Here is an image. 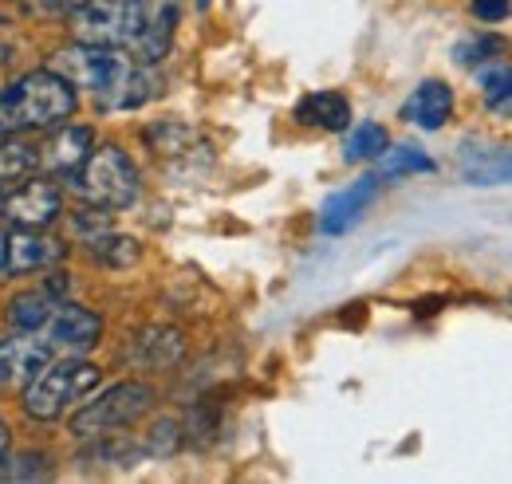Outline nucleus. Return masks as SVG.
I'll return each instance as SVG.
<instances>
[{"instance_id":"obj_1","label":"nucleus","mask_w":512,"mask_h":484,"mask_svg":"<svg viewBox=\"0 0 512 484\" xmlns=\"http://www.w3.org/2000/svg\"><path fill=\"white\" fill-rule=\"evenodd\" d=\"M178 24L182 0H87L67 16L71 40L119 48L138 63L170 56Z\"/></svg>"},{"instance_id":"obj_2","label":"nucleus","mask_w":512,"mask_h":484,"mask_svg":"<svg viewBox=\"0 0 512 484\" xmlns=\"http://www.w3.org/2000/svg\"><path fill=\"white\" fill-rule=\"evenodd\" d=\"M48 67L60 71L75 91H87L99 111H138L162 91L154 63H138L127 52L103 48V44L75 40L60 48Z\"/></svg>"},{"instance_id":"obj_3","label":"nucleus","mask_w":512,"mask_h":484,"mask_svg":"<svg viewBox=\"0 0 512 484\" xmlns=\"http://www.w3.org/2000/svg\"><path fill=\"white\" fill-rule=\"evenodd\" d=\"M79 107V91L60 71L40 67L8 87H0V134H28V130H56Z\"/></svg>"},{"instance_id":"obj_4","label":"nucleus","mask_w":512,"mask_h":484,"mask_svg":"<svg viewBox=\"0 0 512 484\" xmlns=\"http://www.w3.org/2000/svg\"><path fill=\"white\" fill-rule=\"evenodd\" d=\"M103 382V370L87 363L83 355H64L52 359L32 382H24V414L32 422H56L67 410H75L95 386Z\"/></svg>"},{"instance_id":"obj_5","label":"nucleus","mask_w":512,"mask_h":484,"mask_svg":"<svg viewBox=\"0 0 512 484\" xmlns=\"http://www.w3.org/2000/svg\"><path fill=\"white\" fill-rule=\"evenodd\" d=\"M71 193L83 201V205H95V209H130L142 193V182H138V166L130 162V154L123 146L107 142V146H95L91 158L67 178Z\"/></svg>"},{"instance_id":"obj_6","label":"nucleus","mask_w":512,"mask_h":484,"mask_svg":"<svg viewBox=\"0 0 512 484\" xmlns=\"http://www.w3.org/2000/svg\"><path fill=\"white\" fill-rule=\"evenodd\" d=\"M150 410H154V390L146 382H115L99 398L83 402L67 425H71L75 437L95 441V437H115L119 429H127L138 418H146Z\"/></svg>"},{"instance_id":"obj_7","label":"nucleus","mask_w":512,"mask_h":484,"mask_svg":"<svg viewBox=\"0 0 512 484\" xmlns=\"http://www.w3.org/2000/svg\"><path fill=\"white\" fill-rule=\"evenodd\" d=\"M64 213V193L52 178H24L20 185L4 189V221L20 229H48Z\"/></svg>"},{"instance_id":"obj_8","label":"nucleus","mask_w":512,"mask_h":484,"mask_svg":"<svg viewBox=\"0 0 512 484\" xmlns=\"http://www.w3.org/2000/svg\"><path fill=\"white\" fill-rule=\"evenodd\" d=\"M40 335L48 339V347L56 351V359H64V355H87L99 343V335H103V319L91 307L60 303L56 315L40 327Z\"/></svg>"},{"instance_id":"obj_9","label":"nucleus","mask_w":512,"mask_h":484,"mask_svg":"<svg viewBox=\"0 0 512 484\" xmlns=\"http://www.w3.org/2000/svg\"><path fill=\"white\" fill-rule=\"evenodd\" d=\"M52 359L56 351L40 331H12L8 339H0V386L24 390V382H32Z\"/></svg>"},{"instance_id":"obj_10","label":"nucleus","mask_w":512,"mask_h":484,"mask_svg":"<svg viewBox=\"0 0 512 484\" xmlns=\"http://www.w3.org/2000/svg\"><path fill=\"white\" fill-rule=\"evenodd\" d=\"M8 244V276H32V272H48L67 256V244L44 229H20L12 225L4 233Z\"/></svg>"},{"instance_id":"obj_11","label":"nucleus","mask_w":512,"mask_h":484,"mask_svg":"<svg viewBox=\"0 0 512 484\" xmlns=\"http://www.w3.org/2000/svg\"><path fill=\"white\" fill-rule=\"evenodd\" d=\"M95 134L91 126H56V134L48 138V146H40V170L48 178H71L87 158H91Z\"/></svg>"},{"instance_id":"obj_12","label":"nucleus","mask_w":512,"mask_h":484,"mask_svg":"<svg viewBox=\"0 0 512 484\" xmlns=\"http://www.w3.org/2000/svg\"><path fill=\"white\" fill-rule=\"evenodd\" d=\"M379 185H383V178H379V174H367V178L351 182L347 189H339L335 197H327V205H323V217H320L323 233H327V237H339V233H347V229H351V225L363 217V209L375 201Z\"/></svg>"},{"instance_id":"obj_13","label":"nucleus","mask_w":512,"mask_h":484,"mask_svg":"<svg viewBox=\"0 0 512 484\" xmlns=\"http://www.w3.org/2000/svg\"><path fill=\"white\" fill-rule=\"evenodd\" d=\"M453 115V91L442 79H426L414 87V95L402 103V119L422 126V130H442Z\"/></svg>"},{"instance_id":"obj_14","label":"nucleus","mask_w":512,"mask_h":484,"mask_svg":"<svg viewBox=\"0 0 512 484\" xmlns=\"http://www.w3.org/2000/svg\"><path fill=\"white\" fill-rule=\"evenodd\" d=\"M182 351H186L182 331H174V327H150V331L134 335L127 359L134 366H142V370H166V366H174L182 359Z\"/></svg>"},{"instance_id":"obj_15","label":"nucleus","mask_w":512,"mask_h":484,"mask_svg":"<svg viewBox=\"0 0 512 484\" xmlns=\"http://www.w3.org/2000/svg\"><path fill=\"white\" fill-rule=\"evenodd\" d=\"M60 307V296L44 284V288H28V292H16L8 307H4V319L12 331H40Z\"/></svg>"},{"instance_id":"obj_16","label":"nucleus","mask_w":512,"mask_h":484,"mask_svg":"<svg viewBox=\"0 0 512 484\" xmlns=\"http://www.w3.org/2000/svg\"><path fill=\"white\" fill-rule=\"evenodd\" d=\"M296 119L304 122V126H316V130L339 134V130L351 126V103H347L339 91H312V95L300 99Z\"/></svg>"},{"instance_id":"obj_17","label":"nucleus","mask_w":512,"mask_h":484,"mask_svg":"<svg viewBox=\"0 0 512 484\" xmlns=\"http://www.w3.org/2000/svg\"><path fill=\"white\" fill-rule=\"evenodd\" d=\"M40 170V146L24 142L20 134H0V189L20 185Z\"/></svg>"},{"instance_id":"obj_18","label":"nucleus","mask_w":512,"mask_h":484,"mask_svg":"<svg viewBox=\"0 0 512 484\" xmlns=\"http://www.w3.org/2000/svg\"><path fill=\"white\" fill-rule=\"evenodd\" d=\"M87 256L99 264V268H130V264H138V256H142V248L134 237H123V233H99V237H91L87 241Z\"/></svg>"},{"instance_id":"obj_19","label":"nucleus","mask_w":512,"mask_h":484,"mask_svg":"<svg viewBox=\"0 0 512 484\" xmlns=\"http://www.w3.org/2000/svg\"><path fill=\"white\" fill-rule=\"evenodd\" d=\"M386 146H390V138H386V130L379 122H359L343 142V158L347 162H379L386 154Z\"/></svg>"},{"instance_id":"obj_20","label":"nucleus","mask_w":512,"mask_h":484,"mask_svg":"<svg viewBox=\"0 0 512 484\" xmlns=\"http://www.w3.org/2000/svg\"><path fill=\"white\" fill-rule=\"evenodd\" d=\"M406 174H434V158H426L418 146H386V154L379 158V178L394 182Z\"/></svg>"},{"instance_id":"obj_21","label":"nucleus","mask_w":512,"mask_h":484,"mask_svg":"<svg viewBox=\"0 0 512 484\" xmlns=\"http://www.w3.org/2000/svg\"><path fill=\"white\" fill-rule=\"evenodd\" d=\"M193 138H197V134H193L190 126H182V122H158V126L146 130V142H150L158 154H186Z\"/></svg>"},{"instance_id":"obj_22","label":"nucleus","mask_w":512,"mask_h":484,"mask_svg":"<svg viewBox=\"0 0 512 484\" xmlns=\"http://www.w3.org/2000/svg\"><path fill=\"white\" fill-rule=\"evenodd\" d=\"M485 107L512 119V67H493L485 75Z\"/></svg>"},{"instance_id":"obj_23","label":"nucleus","mask_w":512,"mask_h":484,"mask_svg":"<svg viewBox=\"0 0 512 484\" xmlns=\"http://www.w3.org/2000/svg\"><path fill=\"white\" fill-rule=\"evenodd\" d=\"M178 441H182L178 422H158V425H154V433L146 437V453L166 457V453H174V449H178Z\"/></svg>"},{"instance_id":"obj_24","label":"nucleus","mask_w":512,"mask_h":484,"mask_svg":"<svg viewBox=\"0 0 512 484\" xmlns=\"http://www.w3.org/2000/svg\"><path fill=\"white\" fill-rule=\"evenodd\" d=\"M497 52H501V40H493V36H485V40H469V44L457 48V63H481L485 56H497Z\"/></svg>"},{"instance_id":"obj_25","label":"nucleus","mask_w":512,"mask_h":484,"mask_svg":"<svg viewBox=\"0 0 512 484\" xmlns=\"http://www.w3.org/2000/svg\"><path fill=\"white\" fill-rule=\"evenodd\" d=\"M79 4H87V0H28V8L36 16H71Z\"/></svg>"},{"instance_id":"obj_26","label":"nucleus","mask_w":512,"mask_h":484,"mask_svg":"<svg viewBox=\"0 0 512 484\" xmlns=\"http://www.w3.org/2000/svg\"><path fill=\"white\" fill-rule=\"evenodd\" d=\"M473 12L481 20H489V24H497V20H505L512 12V0H473Z\"/></svg>"},{"instance_id":"obj_27","label":"nucleus","mask_w":512,"mask_h":484,"mask_svg":"<svg viewBox=\"0 0 512 484\" xmlns=\"http://www.w3.org/2000/svg\"><path fill=\"white\" fill-rule=\"evenodd\" d=\"M512 178V166H493V170H473V182L485 185V182H509Z\"/></svg>"},{"instance_id":"obj_28","label":"nucleus","mask_w":512,"mask_h":484,"mask_svg":"<svg viewBox=\"0 0 512 484\" xmlns=\"http://www.w3.org/2000/svg\"><path fill=\"white\" fill-rule=\"evenodd\" d=\"M8 457H12V433H8V425L0 422V477H4V465H8Z\"/></svg>"},{"instance_id":"obj_29","label":"nucleus","mask_w":512,"mask_h":484,"mask_svg":"<svg viewBox=\"0 0 512 484\" xmlns=\"http://www.w3.org/2000/svg\"><path fill=\"white\" fill-rule=\"evenodd\" d=\"M0 280H8V244H4V233H0Z\"/></svg>"},{"instance_id":"obj_30","label":"nucleus","mask_w":512,"mask_h":484,"mask_svg":"<svg viewBox=\"0 0 512 484\" xmlns=\"http://www.w3.org/2000/svg\"><path fill=\"white\" fill-rule=\"evenodd\" d=\"M0 217H4V189H0Z\"/></svg>"},{"instance_id":"obj_31","label":"nucleus","mask_w":512,"mask_h":484,"mask_svg":"<svg viewBox=\"0 0 512 484\" xmlns=\"http://www.w3.org/2000/svg\"><path fill=\"white\" fill-rule=\"evenodd\" d=\"M0 20H4V16H0Z\"/></svg>"}]
</instances>
